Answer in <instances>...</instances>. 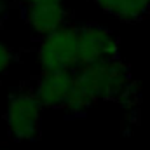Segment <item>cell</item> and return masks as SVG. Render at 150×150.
<instances>
[{"mask_svg": "<svg viewBox=\"0 0 150 150\" xmlns=\"http://www.w3.org/2000/svg\"><path fill=\"white\" fill-rule=\"evenodd\" d=\"M35 56L38 67L44 72H54V70L75 72L77 68H80L77 25L65 23L58 30L44 37H38Z\"/></svg>", "mask_w": 150, "mask_h": 150, "instance_id": "obj_4", "label": "cell"}, {"mask_svg": "<svg viewBox=\"0 0 150 150\" xmlns=\"http://www.w3.org/2000/svg\"><path fill=\"white\" fill-rule=\"evenodd\" d=\"M23 5H35V4H65V0H19Z\"/></svg>", "mask_w": 150, "mask_h": 150, "instance_id": "obj_9", "label": "cell"}, {"mask_svg": "<svg viewBox=\"0 0 150 150\" xmlns=\"http://www.w3.org/2000/svg\"><path fill=\"white\" fill-rule=\"evenodd\" d=\"M80 67L87 63L105 61L119 56V37L105 25L82 23L77 25Z\"/></svg>", "mask_w": 150, "mask_h": 150, "instance_id": "obj_5", "label": "cell"}, {"mask_svg": "<svg viewBox=\"0 0 150 150\" xmlns=\"http://www.w3.org/2000/svg\"><path fill=\"white\" fill-rule=\"evenodd\" d=\"M42 113L44 107L32 89L12 91L7 96L4 110V124L9 138L16 143L35 142L42 131Z\"/></svg>", "mask_w": 150, "mask_h": 150, "instance_id": "obj_3", "label": "cell"}, {"mask_svg": "<svg viewBox=\"0 0 150 150\" xmlns=\"http://www.w3.org/2000/svg\"><path fill=\"white\" fill-rule=\"evenodd\" d=\"M75 79L91 103L124 101L131 93H134L131 70L119 56L77 68Z\"/></svg>", "mask_w": 150, "mask_h": 150, "instance_id": "obj_1", "label": "cell"}, {"mask_svg": "<svg viewBox=\"0 0 150 150\" xmlns=\"http://www.w3.org/2000/svg\"><path fill=\"white\" fill-rule=\"evenodd\" d=\"M32 91L44 108L63 110L70 115H84L93 105L91 100L80 91L75 72L70 70H42Z\"/></svg>", "mask_w": 150, "mask_h": 150, "instance_id": "obj_2", "label": "cell"}, {"mask_svg": "<svg viewBox=\"0 0 150 150\" xmlns=\"http://www.w3.org/2000/svg\"><path fill=\"white\" fill-rule=\"evenodd\" d=\"M25 23L37 37H44L68 23L65 4H35L25 5Z\"/></svg>", "mask_w": 150, "mask_h": 150, "instance_id": "obj_6", "label": "cell"}, {"mask_svg": "<svg viewBox=\"0 0 150 150\" xmlns=\"http://www.w3.org/2000/svg\"><path fill=\"white\" fill-rule=\"evenodd\" d=\"M93 4L122 23L140 21L150 12V0H93Z\"/></svg>", "mask_w": 150, "mask_h": 150, "instance_id": "obj_7", "label": "cell"}, {"mask_svg": "<svg viewBox=\"0 0 150 150\" xmlns=\"http://www.w3.org/2000/svg\"><path fill=\"white\" fill-rule=\"evenodd\" d=\"M5 7H7V0H0V23L4 19V14H5Z\"/></svg>", "mask_w": 150, "mask_h": 150, "instance_id": "obj_10", "label": "cell"}, {"mask_svg": "<svg viewBox=\"0 0 150 150\" xmlns=\"http://www.w3.org/2000/svg\"><path fill=\"white\" fill-rule=\"evenodd\" d=\"M14 63V51L11 49L9 44H5L0 38V77L5 74Z\"/></svg>", "mask_w": 150, "mask_h": 150, "instance_id": "obj_8", "label": "cell"}, {"mask_svg": "<svg viewBox=\"0 0 150 150\" xmlns=\"http://www.w3.org/2000/svg\"><path fill=\"white\" fill-rule=\"evenodd\" d=\"M0 150H9V149H0Z\"/></svg>", "mask_w": 150, "mask_h": 150, "instance_id": "obj_11", "label": "cell"}]
</instances>
